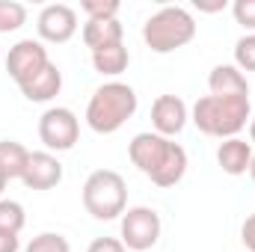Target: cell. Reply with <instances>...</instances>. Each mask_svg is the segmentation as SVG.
<instances>
[{
	"label": "cell",
	"mask_w": 255,
	"mask_h": 252,
	"mask_svg": "<svg viewBox=\"0 0 255 252\" xmlns=\"http://www.w3.org/2000/svg\"><path fill=\"white\" fill-rule=\"evenodd\" d=\"M130 163L157 187H175L187 172V151L154 130H142L128 145Z\"/></svg>",
	"instance_id": "obj_1"
},
{
	"label": "cell",
	"mask_w": 255,
	"mask_h": 252,
	"mask_svg": "<svg viewBox=\"0 0 255 252\" xmlns=\"http://www.w3.org/2000/svg\"><path fill=\"white\" fill-rule=\"evenodd\" d=\"M247 119H253L250 95H205L193 104V125L217 139L238 136Z\"/></svg>",
	"instance_id": "obj_2"
},
{
	"label": "cell",
	"mask_w": 255,
	"mask_h": 252,
	"mask_svg": "<svg viewBox=\"0 0 255 252\" xmlns=\"http://www.w3.org/2000/svg\"><path fill=\"white\" fill-rule=\"evenodd\" d=\"M136 107H139V101H136L133 86L119 83V80L104 83L92 92V98L86 104V125L95 133H116L136 113Z\"/></svg>",
	"instance_id": "obj_3"
},
{
	"label": "cell",
	"mask_w": 255,
	"mask_h": 252,
	"mask_svg": "<svg viewBox=\"0 0 255 252\" xmlns=\"http://www.w3.org/2000/svg\"><path fill=\"white\" fill-rule=\"evenodd\" d=\"M142 39L154 54H172L196 39V21L184 6H163L142 24Z\"/></svg>",
	"instance_id": "obj_4"
},
{
	"label": "cell",
	"mask_w": 255,
	"mask_h": 252,
	"mask_svg": "<svg viewBox=\"0 0 255 252\" xmlns=\"http://www.w3.org/2000/svg\"><path fill=\"white\" fill-rule=\"evenodd\" d=\"M83 208L95 220H116L128 211L125 178L113 169H95L83 184Z\"/></svg>",
	"instance_id": "obj_5"
},
{
	"label": "cell",
	"mask_w": 255,
	"mask_h": 252,
	"mask_svg": "<svg viewBox=\"0 0 255 252\" xmlns=\"http://www.w3.org/2000/svg\"><path fill=\"white\" fill-rule=\"evenodd\" d=\"M160 229H163L160 214L154 208L136 205V208H128L122 214V244H125V250L133 252L151 250L160 241Z\"/></svg>",
	"instance_id": "obj_6"
},
{
	"label": "cell",
	"mask_w": 255,
	"mask_h": 252,
	"mask_svg": "<svg viewBox=\"0 0 255 252\" xmlns=\"http://www.w3.org/2000/svg\"><path fill=\"white\" fill-rule=\"evenodd\" d=\"M80 136V122L68 107H51L39 119V139L48 151H68Z\"/></svg>",
	"instance_id": "obj_7"
},
{
	"label": "cell",
	"mask_w": 255,
	"mask_h": 252,
	"mask_svg": "<svg viewBox=\"0 0 255 252\" xmlns=\"http://www.w3.org/2000/svg\"><path fill=\"white\" fill-rule=\"evenodd\" d=\"M48 63H51V60H48V48H45L42 42H36V39H21V42L12 45L9 54H6V71H9V77H12L18 86L27 83L33 74H39Z\"/></svg>",
	"instance_id": "obj_8"
},
{
	"label": "cell",
	"mask_w": 255,
	"mask_h": 252,
	"mask_svg": "<svg viewBox=\"0 0 255 252\" xmlns=\"http://www.w3.org/2000/svg\"><path fill=\"white\" fill-rule=\"evenodd\" d=\"M36 30L45 42H54V45H63L68 42L74 33H77V12L65 3H51L39 12L36 18Z\"/></svg>",
	"instance_id": "obj_9"
},
{
	"label": "cell",
	"mask_w": 255,
	"mask_h": 252,
	"mask_svg": "<svg viewBox=\"0 0 255 252\" xmlns=\"http://www.w3.org/2000/svg\"><path fill=\"white\" fill-rule=\"evenodd\" d=\"M187 104L178 95H157L151 104V125L160 136H175L187 125Z\"/></svg>",
	"instance_id": "obj_10"
},
{
	"label": "cell",
	"mask_w": 255,
	"mask_h": 252,
	"mask_svg": "<svg viewBox=\"0 0 255 252\" xmlns=\"http://www.w3.org/2000/svg\"><path fill=\"white\" fill-rule=\"evenodd\" d=\"M21 181L30 190H51L63 181V163L51 151H30Z\"/></svg>",
	"instance_id": "obj_11"
},
{
	"label": "cell",
	"mask_w": 255,
	"mask_h": 252,
	"mask_svg": "<svg viewBox=\"0 0 255 252\" xmlns=\"http://www.w3.org/2000/svg\"><path fill=\"white\" fill-rule=\"evenodd\" d=\"M18 89H21V95H24L27 101L45 104V101H51V98L60 95V89H63V71L54 63H48L39 74H33V77H30L27 83H21Z\"/></svg>",
	"instance_id": "obj_12"
},
{
	"label": "cell",
	"mask_w": 255,
	"mask_h": 252,
	"mask_svg": "<svg viewBox=\"0 0 255 252\" xmlns=\"http://www.w3.org/2000/svg\"><path fill=\"white\" fill-rule=\"evenodd\" d=\"M217 163L226 175H244L253 166V145L241 136L223 139L220 148H217Z\"/></svg>",
	"instance_id": "obj_13"
},
{
	"label": "cell",
	"mask_w": 255,
	"mask_h": 252,
	"mask_svg": "<svg viewBox=\"0 0 255 252\" xmlns=\"http://www.w3.org/2000/svg\"><path fill=\"white\" fill-rule=\"evenodd\" d=\"M211 95H250V83L238 65H214L208 74Z\"/></svg>",
	"instance_id": "obj_14"
},
{
	"label": "cell",
	"mask_w": 255,
	"mask_h": 252,
	"mask_svg": "<svg viewBox=\"0 0 255 252\" xmlns=\"http://www.w3.org/2000/svg\"><path fill=\"white\" fill-rule=\"evenodd\" d=\"M125 36L119 18H107V21H86L83 24V42L89 51H101L110 45H119Z\"/></svg>",
	"instance_id": "obj_15"
},
{
	"label": "cell",
	"mask_w": 255,
	"mask_h": 252,
	"mask_svg": "<svg viewBox=\"0 0 255 252\" xmlns=\"http://www.w3.org/2000/svg\"><path fill=\"white\" fill-rule=\"evenodd\" d=\"M130 63V54L128 48L119 42V45H110V48H101V51H92V65L98 74H107V77H116L122 74Z\"/></svg>",
	"instance_id": "obj_16"
},
{
	"label": "cell",
	"mask_w": 255,
	"mask_h": 252,
	"mask_svg": "<svg viewBox=\"0 0 255 252\" xmlns=\"http://www.w3.org/2000/svg\"><path fill=\"white\" fill-rule=\"evenodd\" d=\"M27 157H30V151H27L21 142H15V139H0V172H3L9 181L24 175Z\"/></svg>",
	"instance_id": "obj_17"
},
{
	"label": "cell",
	"mask_w": 255,
	"mask_h": 252,
	"mask_svg": "<svg viewBox=\"0 0 255 252\" xmlns=\"http://www.w3.org/2000/svg\"><path fill=\"white\" fill-rule=\"evenodd\" d=\"M27 217H24V208L21 202L15 199H0V229L3 232H12V235H21Z\"/></svg>",
	"instance_id": "obj_18"
},
{
	"label": "cell",
	"mask_w": 255,
	"mask_h": 252,
	"mask_svg": "<svg viewBox=\"0 0 255 252\" xmlns=\"http://www.w3.org/2000/svg\"><path fill=\"white\" fill-rule=\"evenodd\" d=\"M27 21V9L18 0H0V33H15Z\"/></svg>",
	"instance_id": "obj_19"
},
{
	"label": "cell",
	"mask_w": 255,
	"mask_h": 252,
	"mask_svg": "<svg viewBox=\"0 0 255 252\" xmlns=\"http://www.w3.org/2000/svg\"><path fill=\"white\" fill-rule=\"evenodd\" d=\"M24 252H71V244L65 241L60 232H42V235H36L27 244Z\"/></svg>",
	"instance_id": "obj_20"
},
{
	"label": "cell",
	"mask_w": 255,
	"mask_h": 252,
	"mask_svg": "<svg viewBox=\"0 0 255 252\" xmlns=\"http://www.w3.org/2000/svg\"><path fill=\"white\" fill-rule=\"evenodd\" d=\"M80 9L86 12V21H107L119 15V0H83Z\"/></svg>",
	"instance_id": "obj_21"
},
{
	"label": "cell",
	"mask_w": 255,
	"mask_h": 252,
	"mask_svg": "<svg viewBox=\"0 0 255 252\" xmlns=\"http://www.w3.org/2000/svg\"><path fill=\"white\" fill-rule=\"evenodd\" d=\"M235 65L241 71H255V33H247L235 45Z\"/></svg>",
	"instance_id": "obj_22"
},
{
	"label": "cell",
	"mask_w": 255,
	"mask_h": 252,
	"mask_svg": "<svg viewBox=\"0 0 255 252\" xmlns=\"http://www.w3.org/2000/svg\"><path fill=\"white\" fill-rule=\"evenodd\" d=\"M232 15H235V21L244 30H253L255 33V0H235Z\"/></svg>",
	"instance_id": "obj_23"
},
{
	"label": "cell",
	"mask_w": 255,
	"mask_h": 252,
	"mask_svg": "<svg viewBox=\"0 0 255 252\" xmlns=\"http://www.w3.org/2000/svg\"><path fill=\"white\" fill-rule=\"evenodd\" d=\"M86 252H128L119 238H95Z\"/></svg>",
	"instance_id": "obj_24"
},
{
	"label": "cell",
	"mask_w": 255,
	"mask_h": 252,
	"mask_svg": "<svg viewBox=\"0 0 255 252\" xmlns=\"http://www.w3.org/2000/svg\"><path fill=\"white\" fill-rule=\"evenodd\" d=\"M241 241H244V247L250 252H255V214L244 220V226H241Z\"/></svg>",
	"instance_id": "obj_25"
},
{
	"label": "cell",
	"mask_w": 255,
	"mask_h": 252,
	"mask_svg": "<svg viewBox=\"0 0 255 252\" xmlns=\"http://www.w3.org/2000/svg\"><path fill=\"white\" fill-rule=\"evenodd\" d=\"M18 250H21L18 235H12V232H3V229H0V252H18Z\"/></svg>",
	"instance_id": "obj_26"
},
{
	"label": "cell",
	"mask_w": 255,
	"mask_h": 252,
	"mask_svg": "<svg viewBox=\"0 0 255 252\" xmlns=\"http://www.w3.org/2000/svg\"><path fill=\"white\" fill-rule=\"evenodd\" d=\"M196 6H199L202 12H220V9H226V0H217V3H202V0H196Z\"/></svg>",
	"instance_id": "obj_27"
},
{
	"label": "cell",
	"mask_w": 255,
	"mask_h": 252,
	"mask_svg": "<svg viewBox=\"0 0 255 252\" xmlns=\"http://www.w3.org/2000/svg\"><path fill=\"white\" fill-rule=\"evenodd\" d=\"M6 184H9V178H6V175H3V172H0V193H3V190H6Z\"/></svg>",
	"instance_id": "obj_28"
},
{
	"label": "cell",
	"mask_w": 255,
	"mask_h": 252,
	"mask_svg": "<svg viewBox=\"0 0 255 252\" xmlns=\"http://www.w3.org/2000/svg\"><path fill=\"white\" fill-rule=\"evenodd\" d=\"M250 136H253V142H255V116L250 119Z\"/></svg>",
	"instance_id": "obj_29"
},
{
	"label": "cell",
	"mask_w": 255,
	"mask_h": 252,
	"mask_svg": "<svg viewBox=\"0 0 255 252\" xmlns=\"http://www.w3.org/2000/svg\"><path fill=\"white\" fill-rule=\"evenodd\" d=\"M250 175H253V181H255V154H253V166H250Z\"/></svg>",
	"instance_id": "obj_30"
}]
</instances>
